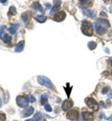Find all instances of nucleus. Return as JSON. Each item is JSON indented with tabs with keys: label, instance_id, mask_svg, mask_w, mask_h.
I'll return each instance as SVG.
<instances>
[{
	"label": "nucleus",
	"instance_id": "7ed1b4c3",
	"mask_svg": "<svg viewBox=\"0 0 112 121\" xmlns=\"http://www.w3.org/2000/svg\"><path fill=\"white\" fill-rule=\"evenodd\" d=\"M38 82L41 85L46 86V87L50 88V89L52 88L53 85L51 81L48 77L46 76H39L38 77Z\"/></svg>",
	"mask_w": 112,
	"mask_h": 121
},
{
	"label": "nucleus",
	"instance_id": "423d86ee",
	"mask_svg": "<svg viewBox=\"0 0 112 121\" xmlns=\"http://www.w3.org/2000/svg\"><path fill=\"white\" fill-rule=\"evenodd\" d=\"M67 118L71 121H75L78 119L79 112L77 110H71L67 114Z\"/></svg>",
	"mask_w": 112,
	"mask_h": 121
},
{
	"label": "nucleus",
	"instance_id": "f257e3e1",
	"mask_svg": "<svg viewBox=\"0 0 112 121\" xmlns=\"http://www.w3.org/2000/svg\"><path fill=\"white\" fill-rule=\"evenodd\" d=\"M96 32L99 35H103L107 31V29L110 27V23L107 20L99 19L94 24Z\"/></svg>",
	"mask_w": 112,
	"mask_h": 121
},
{
	"label": "nucleus",
	"instance_id": "393cba45",
	"mask_svg": "<svg viewBox=\"0 0 112 121\" xmlns=\"http://www.w3.org/2000/svg\"><path fill=\"white\" fill-rule=\"evenodd\" d=\"M44 109L46 111V112H51L52 111V108L50 106V105L49 104H46V105H45L44 106Z\"/></svg>",
	"mask_w": 112,
	"mask_h": 121
},
{
	"label": "nucleus",
	"instance_id": "2f4dec72",
	"mask_svg": "<svg viewBox=\"0 0 112 121\" xmlns=\"http://www.w3.org/2000/svg\"><path fill=\"white\" fill-rule=\"evenodd\" d=\"M109 96L110 98H112V91H111V92H110V93L109 94Z\"/></svg>",
	"mask_w": 112,
	"mask_h": 121
},
{
	"label": "nucleus",
	"instance_id": "5701e85b",
	"mask_svg": "<svg viewBox=\"0 0 112 121\" xmlns=\"http://www.w3.org/2000/svg\"><path fill=\"white\" fill-rule=\"evenodd\" d=\"M87 46H88V48H89V49L94 50L96 48V46H97V44L95 42L91 41V42H89L88 43V45Z\"/></svg>",
	"mask_w": 112,
	"mask_h": 121
},
{
	"label": "nucleus",
	"instance_id": "4be33fe9",
	"mask_svg": "<svg viewBox=\"0 0 112 121\" xmlns=\"http://www.w3.org/2000/svg\"><path fill=\"white\" fill-rule=\"evenodd\" d=\"M42 118V115L40 112H37L33 116V120L35 121H40Z\"/></svg>",
	"mask_w": 112,
	"mask_h": 121
},
{
	"label": "nucleus",
	"instance_id": "7c9ffc66",
	"mask_svg": "<svg viewBox=\"0 0 112 121\" xmlns=\"http://www.w3.org/2000/svg\"><path fill=\"white\" fill-rule=\"evenodd\" d=\"M7 1V0H0V2L2 3H4L5 2H6Z\"/></svg>",
	"mask_w": 112,
	"mask_h": 121
},
{
	"label": "nucleus",
	"instance_id": "f704fd0d",
	"mask_svg": "<svg viewBox=\"0 0 112 121\" xmlns=\"http://www.w3.org/2000/svg\"><path fill=\"white\" fill-rule=\"evenodd\" d=\"M1 106H2V101H1V100L0 99V108H1Z\"/></svg>",
	"mask_w": 112,
	"mask_h": 121
},
{
	"label": "nucleus",
	"instance_id": "b1692460",
	"mask_svg": "<svg viewBox=\"0 0 112 121\" xmlns=\"http://www.w3.org/2000/svg\"><path fill=\"white\" fill-rule=\"evenodd\" d=\"M9 13L11 14L12 15H14L17 14V10L16 8H15L14 7L12 6L9 8Z\"/></svg>",
	"mask_w": 112,
	"mask_h": 121
},
{
	"label": "nucleus",
	"instance_id": "a878e982",
	"mask_svg": "<svg viewBox=\"0 0 112 121\" xmlns=\"http://www.w3.org/2000/svg\"><path fill=\"white\" fill-rule=\"evenodd\" d=\"M28 100L31 103H33L34 102L36 101V99L33 97V96L31 95H29L28 96Z\"/></svg>",
	"mask_w": 112,
	"mask_h": 121
},
{
	"label": "nucleus",
	"instance_id": "c756f323",
	"mask_svg": "<svg viewBox=\"0 0 112 121\" xmlns=\"http://www.w3.org/2000/svg\"><path fill=\"white\" fill-rule=\"evenodd\" d=\"M100 15H101V16H106V17H107V14H106L104 12H101Z\"/></svg>",
	"mask_w": 112,
	"mask_h": 121
},
{
	"label": "nucleus",
	"instance_id": "4468645a",
	"mask_svg": "<svg viewBox=\"0 0 112 121\" xmlns=\"http://www.w3.org/2000/svg\"><path fill=\"white\" fill-rule=\"evenodd\" d=\"M24 44H25V42L24 41H20L17 45L15 48V51L16 52H21V51H23L24 48Z\"/></svg>",
	"mask_w": 112,
	"mask_h": 121
},
{
	"label": "nucleus",
	"instance_id": "f03ea898",
	"mask_svg": "<svg viewBox=\"0 0 112 121\" xmlns=\"http://www.w3.org/2000/svg\"><path fill=\"white\" fill-rule=\"evenodd\" d=\"M81 30L83 34L87 36H91L93 35V27L92 24L89 21L84 20L82 22Z\"/></svg>",
	"mask_w": 112,
	"mask_h": 121
},
{
	"label": "nucleus",
	"instance_id": "9d476101",
	"mask_svg": "<svg viewBox=\"0 0 112 121\" xmlns=\"http://www.w3.org/2000/svg\"><path fill=\"white\" fill-rule=\"evenodd\" d=\"M32 17V13L29 11L24 12L21 15L22 19L25 23H27V22H30V20H31Z\"/></svg>",
	"mask_w": 112,
	"mask_h": 121
},
{
	"label": "nucleus",
	"instance_id": "1a4fd4ad",
	"mask_svg": "<svg viewBox=\"0 0 112 121\" xmlns=\"http://www.w3.org/2000/svg\"><path fill=\"white\" fill-rule=\"evenodd\" d=\"M73 105V102L71 100H66L63 101L62 105V108L64 111H67L69 109H70L71 108H72V107Z\"/></svg>",
	"mask_w": 112,
	"mask_h": 121
},
{
	"label": "nucleus",
	"instance_id": "0eeeda50",
	"mask_svg": "<svg viewBox=\"0 0 112 121\" xmlns=\"http://www.w3.org/2000/svg\"><path fill=\"white\" fill-rule=\"evenodd\" d=\"M66 17V14L65 13V12L61 11L56 13L54 15V18H53V19H54V21L57 22H61L65 20Z\"/></svg>",
	"mask_w": 112,
	"mask_h": 121
},
{
	"label": "nucleus",
	"instance_id": "f3484780",
	"mask_svg": "<svg viewBox=\"0 0 112 121\" xmlns=\"http://www.w3.org/2000/svg\"><path fill=\"white\" fill-rule=\"evenodd\" d=\"M48 95L47 94H43L42 95L41 97V100H40V102H41V104L42 105H45L46 103V102L48 101Z\"/></svg>",
	"mask_w": 112,
	"mask_h": 121
},
{
	"label": "nucleus",
	"instance_id": "20e7f679",
	"mask_svg": "<svg viewBox=\"0 0 112 121\" xmlns=\"http://www.w3.org/2000/svg\"><path fill=\"white\" fill-rule=\"evenodd\" d=\"M85 103L87 105V106L91 109L95 111L99 110V105L97 103L95 99L92 98H87L85 100Z\"/></svg>",
	"mask_w": 112,
	"mask_h": 121
},
{
	"label": "nucleus",
	"instance_id": "473e14b6",
	"mask_svg": "<svg viewBox=\"0 0 112 121\" xmlns=\"http://www.w3.org/2000/svg\"><path fill=\"white\" fill-rule=\"evenodd\" d=\"M25 121H34L33 119H29V120H27Z\"/></svg>",
	"mask_w": 112,
	"mask_h": 121
},
{
	"label": "nucleus",
	"instance_id": "ddd939ff",
	"mask_svg": "<svg viewBox=\"0 0 112 121\" xmlns=\"http://www.w3.org/2000/svg\"><path fill=\"white\" fill-rule=\"evenodd\" d=\"M31 7L33 8V9L35 10H37V11L41 12H44L43 8L42 6H41V4L39 3V2H34L33 3H32Z\"/></svg>",
	"mask_w": 112,
	"mask_h": 121
},
{
	"label": "nucleus",
	"instance_id": "c9c22d12",
	"mask_svg": "<svg viewBox=\"0 0 112 121\" xmlns=\"http://www.w3.org/2000/svg\"><path fill=\"white\" fill-rule=\"evenodd\" d=\"M110 118H111V120H112V117H110Z\"/></svg>",
	"mask_w": 112,
	"mask_h": 121
},
{
	"label": "nucleus",
	"instance_id": "72a5a7b5",
	"mask_svg": "<svg viewBox=\"0 0 112 121\" xmlns=\"http://www.w3.org/2000/svg\"><path fill=\"white\" fill-rule=\"evenodd\" d=\"M109 60H110V63H111V65L112 66V58H110Z\"/></svg>",
	"mask_w": 112,
	"mask_h": 121
},
{
	"label": "nucleus",
	"instance_id": "a211bd4d",
	"mask_svg": "<svg viewBox=\"0 0 112 121\" xmlns=\"http://www.w3.org/2000/svg\"><path fill=\"white\" fill-rule=\"evenodd\" d=\"M12 38L11 36L8 35V34H5V35L3 36V37L2 38V40L5 43L7 44H9L11 43V41H12Z\"/></svg>",
	"mask_w": 112,
	"mask_h": 121
},
{
	"label": "nucleus",
	"instance_id": "f8f14e48",
	"mask_svg": "<svg viewBox=\"0 0 112 121\" xmlns=\"http://www.w3.org/2000/svg\"><path fill=\"white\" fill-rule=\"evenodd\" d=\"M83 12L85 15L87 17L91 18L92 19H94L95 17H96V13L92 11V10L88 9H83Z\"/></svg>",
	"mask_w": 112,
	"mask_h": 121
},
{
	"label": "nucleus",
	"instance_id": "e433bc0d",
	"mask_svg": "<svg viewBox=\"0 0 112 121\" xmlns=\"http://www.w3.org/2000/svg\"><path fill=\"white\" fill-rule=\"evenodd\" d=\"M43 121H46V120H44Z\"/></svg>",
	"mask_w": 112,
	"mask_h": 121
},
{
	"label": "nucleus",
	"instance_id": "39448f33",
	"mask_svg": "<svg viewBox=\"0 0 112 121\" xmlns=\"http://www.w3.org/2000/svg\"><path fill=\"white\" fill-rule=\"evenodd\" d=\"M16 102L17 105L22 108H26L29 105V100L24 96L19 95L17 96Z\"/></svg>",
	"mask_w": 112,
	"mask_h": 121
},
{
	"label": "nucleus",
	"instance_id": "bb28decb",
	"mask_svg": "<svg viewBox=\"0 0 112 121\" xmlns=\"http://www.w3.org/2000/svg\"><path fill=\"white\" fill-rule=\"evenodd\" d=\"M109 87H104L102 90V93L103 94H106V93H108V91H109Z\"/></svg>",
	"mask_w": 112,
	"mask_h": 121
},
{
	"label": "nucleus",
	"instance_id": "412c9836",
	"mask_svg": "<svg viewBox=\"0 0 112 121\" xmlns=\"http://www.w3.org/2000/svg\"><path fill=\"white\" fill-rule=\"evenodd\" d=\"M6 29H7V27L5 25L2 26L0 27V38H1V39H2L3 36L5 35L4 32Z\"/></svg>",
	"mask_w": 112,
	"mask_h": 121
},
{
	"label": "nucleus",
	"instance_id": "c85d7f7f",
	"mask_svg": "<svg viewBox=\"0 0 112 121\" xmlns=\"http://www.w3.org/2000/svg\"><path fill=\"white\" fill-rule=\"evenodd\" d=\"M105 3H110L112 2V0H103Z\"/></svg>",
	"mask_w": 112,
	"mask_h": 121
},
{
	"label": "nucleus",
	"instance_id": "2eb2a0df",
	"mask_svg": "<svg viewBox=\"0 0 112 121\" xmlns=\"http://www.w3.org/2000/svg\"><path fill=\"white\" fill-rule=\"evenodd\" d=\"M34 112V108L33 107L30 106L29 107V108H27L26 110L24 111L23 113V116L24 117H27L30 116L32 115V113Z\"/></svg>",
	"mask_w": 112,
	"mask_h": 121
},
{
	"label": "nucleus",
	"instance_id": "6ab92c4d",
	"mask_svg": "<svg viewBox=\"0 0 112 121\" xmlns=\"http://www.w3.org/2000/svg\"><path fill=\"white\" fill-rule=\"evenodd\" d=\"M81 3L85 7H91L92 6V2L91 0H79Z\"/></svg>",
	"mask_w": 112,
	"mask_h": 121
},
{
	"label": "nucleus",
	"instance_id": "cd10ccee",
	"mask_svg": "<svg viewBox=\"0 0 112 121\" xmlns=\"http://www.w3.org/2000/svg\"><path fill=\"white\" fill-rule=\"evenodd\" d=\"M6 120V116L4 113H0V121H5Z\"/></svg>",
	"mask_w": 112,
	"mask_h": 121
},
{
	"label": "nucleus",
	"instance_id": "9b49d317",
	"mask_svg": "<svg viewBox=\"0 0 112 121\" xmlns=\"http://www.w3.org/2000/svg\"><path fill=\"white\" fill-rule=\"evenodd\" d=\"M82 116L86 121H94V117L92 113L90 112H84L82 113Z\"/></svg>",
	"mask_w": 112,
	"mask_h": 121
},
{
	"label": "nucleus",
	"instance_id": "dca6fc26",
	"mask_svg": "<svg viewBox=\"0 0 112 121\" xmlns=\"http://www.w3.org/2000/svg\"><path fill=\"white\" fill-rule=\"evenodd\" d=\"M19 27V24H13L12 25L9 29V31L10 33L12 35H14L16 33L17 30Z\"/></svg>",
	"mask_w": 112,
	"mask_h": 121
},
{
	"label": "nucleus",
	"instance_id": "6e6552de",
	"mask_svg": "<svg viewBox=\"0 0 112 121\" xmlns=\"http://www.w3.org/2000/svg\"><path fill=\"white\" fill-rule=\"evenodd\" d=\"M54 3V6L51 8V10L50 12V14H53L54 13L58 12L60 9V6H61V2L60 0H54L53 1Z\"/></svg>",
	"mask_w": 112,
	"mask_h": 121
},
{
	"label": "nucleus",
	"instance_id": "aec40b11",
	"mask_svg": "<svg viewBox=\"0 0 112 121\" xmlns=\"http://www.w3.org/2000/svg\"><path fill=\"white\" fill-rule=\"evenodd\" d=\"M36 20L39 22H44L46 20V17L42 15H39L36 17Z\"/></svg>",
	"mask_w": 112,
	"mask_h": 121
}]
</instances>
